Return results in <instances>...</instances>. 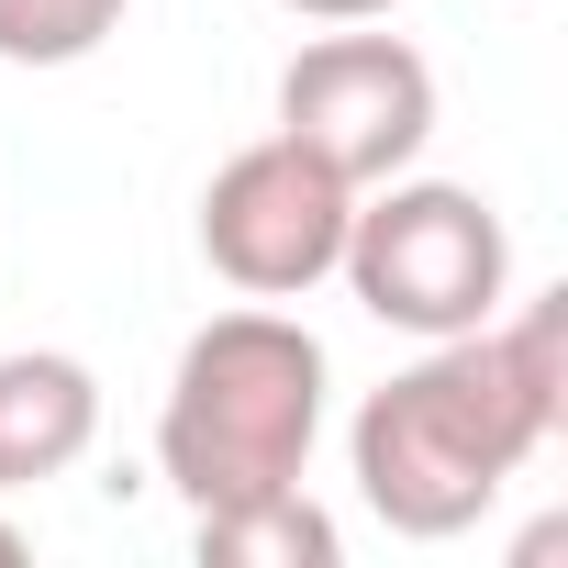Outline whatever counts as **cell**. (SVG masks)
<instances>
[{"label": "cell", "mask_w": 568, "mask_h": 568, "mask_svg": "<svg viewBox=\"0 0 568 568\" xmlns=\"http://www.w3.org/2000/svg\"><path fill=\"white\" fill-rule=\"evenodd\" d=\"M557 435H568V291H535L468 335H435L402 379H379L346 424V468L390 535L446 546Z\"/></svg>", "instance_id": "obj_1"}, {"label": "cell", "mask_w": 568, "mask_h": 568, "mask_svg": "<svg viewBox=\"0 0 568 568\" xmlns=\"http://www.w3.org/2000/svg\"><path fill=\"white\" fill-rule=\"evenodd\" d=\"M278 134L302 156H324L346 190L402 179L435 145V68H424V45L368 34V23L313 34L291 68H278Z\"/></svg>", "instance_id": "obj_4"}, {"label": "cell", "mask_w": 568, "mask_h": 568, "mask_svg": "<svg viewBox=\"0 0 568 568\" xmlns=\"http://www.w3.org/2000/svg\"><path fill=\"white\" fill-rule=\"evenodd\" d=\"M190 546H201V568H335V557H346L335 513H324L302 479H291V490H245V501L190 513Z\"/></svg>", "instance_id": "obj_7"}, {"label": "cell", "mask_w": 568, "mask_h": 568, "mask_svg": "<svg viewBox=\"0 0 568 568\" xmlns=\"http://www.w3.org/2000/svg\"><path fill=\"white\" fill-rule=\"evenodd\" d=\"M335 278L357 291L368 324L435 346V335H468V324H490V313L513 302V234H501V212H490L479 190L402 168V179L357 190Z\"/></svg>", "instance_id": "obj_3"}, {"label": "cell", "mask_w": 568, "mask_h": 568, "mask_svg": "<svg viewBox=\"0 0 568 568\" xmlns=\"http://www.w3.org/2000/svg\"><path fill=\"white\" fill-rule=\"evenodd\" d=\"M324 335L278 302H245V313H212L179 368H168V402H156V479L212 513V501H245V490H291L324 446Z\"/></svg>", "instance_id": "obj_2"}, {"label": "cell", "mask_w": 568, "mask_h": 568, "mask_svg": "<svg viewBox=\"0 0 568 568\" xmlns=\"http://www.w3.org/2000/svg\"><path fill=\"white\" fill-rule=\"evenodd\" d=\"M134 0H0V68H79L123 34Z\"/></svg>", "instance_id": "obj_8"}, {"label": "cell", "mask_w": 568, "mask_h": 568, "mask_svg": "<svg viewBox=\"0 0 568 568\" xmlns=\"http://www.w3.org/2000/svg\"><path fill=\"white\" fill-rule=\"evenodd\" d=\"M278 12L291 23H390L402 0H278Z\"/></svg>", "instance_id": "obj_9"}, {"label": "cell", "mask_w": 568, "mask_h": 568, "mask_svg": "<svg viewBox=\"0 0 568 568\" xmlns=\"http://www.w3.org/2000/svg\"><path fill=\"white\" fill-rule=\"evenodd\" d=\"M346 212H357V190L324 156H302L291 134H256L201 190V256H212L223 291H245V302H302V291H324L335 256H346Z\"/></svg>", "instance_id": "obj_5"}, {"label": "cell", "mask_w": 568, "mask_h": 568, "mask_svg": "<svg viewBox=\"0 0 568 568\" xmlns=\"http://www.w3.org/2000/svg\"><path fill=\"white\" fill-rule=\"evenodd\" d=\"M101 446V379L68 346H12L0 357V501L68 479Z\"/></svg>", "instance_id": "obj_6"}, {"label": "cell", "mask_w": 568, "mask_h": 568, "mask_svg": "<svg viewBox=\"0 0 568 568\" xmlns=\"http://www.w3.org/2000/svg\"><path fill=\"white\" fill-rule=\"evenodd\" d=\"M34 557V524H12V513H0V568H23Z\"/></svg>", "instance_id": "obj_10"}]
</instances>
